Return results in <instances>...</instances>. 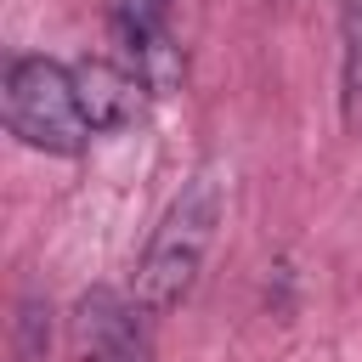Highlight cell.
<instances>
[{
    "instance_id": "cell-2",
    "label": "cell",
    "mask_w": 362,
    "mask_h": 362,
    "mask_svg": "<svg viewBox=\"0 0 362 362\" xmlns=\"http://www.w3.org/2000/svg\"><path fill=\"white\" fill-rule=\"evenodd\" d=\"M0 113L23 147L51 158H79L96 136L74 85V62L57 57H11L0 79Z\"/></svg>"
},
{
    "instance_id": "cell-3",
    "label": "cell",
    "mask_w": 362,
    "mask_h": 362,
    "mask_svg": "<svg viewBox=\"0 0 362 362\" xmlns=\"http://www.w3.org/2000/svg\"><path fill=\"white\" fill-rule=\"evenodd\" d=\"M74 85H79V102H85V119H90L96 136H113V130L136 124L147 113V102H153L147 79L124 57H79Z\"/></svg>"
},
{
    "instance_id": "cell-1",
    "label": "cell",
    "mask_w": 362,
    "mask_h": 362,
    "mask_svg": "<svg viewBox=\"0 0 362 362\" xmlns=\"http://www.w3.org/2000/svg\"><path fill=\"white\" fill-rule=\"evenodd\" d=\"M221 215H226V187L215 170H198L192 181H181V192L158 215V226L136 260V277H130V294L147 317H170L192 294V283L215 249Z\"/></svg>"
},
{
    "instance_id": "cell-6",
    "label": "cell",
    "mask_w": 362,
    "mask_h": 362,
    "mask_svg": "<svg viewBox=\"0 0 362 362\" xmlns=\"http://www.w3.org/2000/svg\"><path fill=\"white\" fill-rule=\"evenodd\" d=\"M45 345H51L45 305L40 300H23V311H17V362H45Z\"/></svg>"
},
{
    "instance_id": "cell-5",
    "label": "cell",
    "mask_w": 362,
    "mask_h": 362,
    "mask_svg": "<svg viewBox=\"0 0 362 362\" xmlns=\"http://www.w3.org/2000/svg\"><path fill=\"white\" fill-rule=\"evenodd\" d=\"M170 11H175V0H113L107 28H113L119 57H136L141 45H153L158 34H170Z\"/></svg>"
},
{
    "instance_id": "cell-7",
    "label": "cell",
    "mask_w": 362,
    "mask_h": 362,
    "mask_svg": "<svg viewBox=\"0 0 362 362\" xmlns=\"http://www.w3.org/2000/svg\"><path fill=\"white\" fill-rule=\"evenodd\" d=\"M90 362H153V345H147V328H136V334H124V339H113L107 351H96Z\"/></svg>"
},
{
    "instance_id": "cell-4",
    "label": "cell",
    "mask_w": 362,
    "mask_h": 362,
    "mask_svg": "<svg viewBox=\"0 0 362 362\" xmlns=\"http://www.w3.org/2000/svg\"><path fill=\"white\" fill-rule=\"evenodd\" d=\"M339 119L362 136V0L339 6Z\"/></svg>"
}]
</instances>
